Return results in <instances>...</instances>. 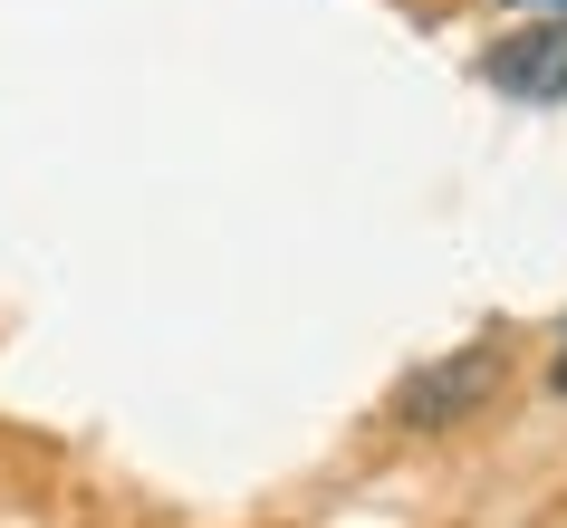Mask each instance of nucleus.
Masks as SVG:
<instances>
[{
    "instance_id": "1",
    "label": "nucleus",
    "mask_w": 567,
    "mask_h": 528,
    "mask_svg": "<svg viewBox=\"0 0 567 528\" xmlns=\"http://www.w3.org/2000/svg\"><path fill=\"white\" fill-rule=\"evenodd\" d=\"M501 384H509V346L501 337H472V346L433 355V365H414V375L394 384L385 423L394 433H462V423H481V413L501 404Z\"/></svg>"
},
{
    "instance_id": "2",
    "label": "nucleus",
    "mask_w": 567,
    "mask_h": 528,
    "mask_svg": "<svg viewBox=\"0 0 567 528\" xmlns=\"http://www.w3.org/2000/svg\"><path fill=\"white\" fill-rule=\"evenodd\" d=\"M481 77H491L501 96H519V106H567V10L509 30L501 49L481 59Z\"/></svg>"
},
{
    "instance_id": "3",
    "label": "nucleus",
    "mask_w": 567,
    "mask_h": 528,
    "mask_svg": "<svg viewBox=\"0 0 567 528\" xmlns=\"http://www.w3.org/2000/svg\"><path fill=\"white\" fill-rule=\"evenodd\" d=\"M548 394H567V355H558V365H548Z\"/></svg>"
},
{
    "instance_id": "4",
    "label": "nucleus",
    "mask_w": 567,
    "mask_h": 528,
    "mask_svg": "<svg viewBox=\"0 0 567 528\" xmlns=\"http://www.w3.org/2000/svg\"><path fill=\"white\" fill-rule=\"evenodd\" d=\"M509 10H567V0H509Z\"/></svg>"
}]
</instances>
